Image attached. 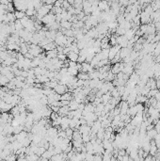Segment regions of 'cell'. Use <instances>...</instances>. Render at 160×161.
Here are the masks:
<instances>
[{"label":"cell","mask_w":160,"mask_h":161,"mask_svg":"<svg viewBox=\"0 0 160 161\" xmlns=\"http://www.w3.org/2000/svg\"><path fill=\"white\" fill-rule=\"evenodd\" d=\"M54 90L56 91V93L59 95H63L64 93L68 92V87L66 85H62V84H58L56 88L54 89Z\"/></svg>","instance_id":"1"},{"label":"cell","mask_w":160,"mask_h":161,"mask_svg":"<svg viewBox=\"0 0 160 161\" xmlns=\"http://www.w3.org/2000/svg\"><path fill=\"white\" fill-rule=\"evenodd\" d=\"M132 50H130L129 48H121V50H120V55H121V60H122L123 58H125V57H129L130 56V54H131Z\"/></svg>","instance_id":"2"},{"label":"cell","mask_w":160,"mask_h":161,"mask_svg":"<svg viewBox=\"0 0 160 161\" xmlns=\"http://www.w3.org/2000/svg\"><path fill=\"white\" fill-rule=\"evenodd\" d=\"M79 57V55L78 54H75L73 51H71L68 55H67V58L70 60V61H74V62H77V59Z\"/></svg>","instance_id":"3"},{"label":"cell","mask_w":160,"mask_h":161,"mask_svg":"<svg viewBox=\"0 0 160 161\" xmlns=\"http://www.w3.org/2000/svg\"><path fill=\"white\" fill-rule=\"evenodd\" d=\"M157 134H158L157 131H156L155 129H153V130H151V131H147L146 136H147V137H148L149 139H155Z\"/></svg>","instance_id":"4"},{"label":"cell","mask_w":160,"mask_h":161,"mask_svg":"<svg viewBox=\"0 0 160 161\" xmlns=\"http://www.w3.org/2000/svg\"><path fill=\"white\" fill-rule=\"evenodd\" d=\"M78 103L75 101V99L72 100L70 102V105H69V108H70L71 111H75V110H77L78 109Z\"/></svg>","instance_id":"5"},{"label":"cell","mask_w":160,"mask_h":161,"mask_svg":"<svg viewBox=\"0 0 160 161\" xmlns=\"http://www.w3.org/2000/svg\"><path fill=\"white\" fill-rule=\"evenodd\" d=\"M72 26H73V24L70 23L69 21H61L60 22V27L65 28V29H67V30L72 29Z\"/></svg>","instance_id":"6"},{"label":"cell","mask_w":160,"mask_h":161,"mask_svg":"<svg viewBox=\"0 0 160 161\" xmlns=\"http://www.w3.org/2000/svg\"><path fill=\"white\" fill-rule=\"evenodd\" d=\"M14 15H15V18L16 20H22L25 18L26 16V13L23 12V11H18V10H15L14 11Z\"/></svg>","instance_id":"7"},{"label":"cell","mask_w":160,"mask_h":161,"mask_svg":"<svg viewBox=\"0 0 160 161\" xmlns=\"http://www.w3.org/2000/svg\"><path fill=\"white\" fill-rule=\"evenodd\" d=\"M78 79H81V80H89V74H86V73H79L77 76H76Z\"/></svg>","instance_id":"8"},{"label":"cell","mask_w":160,"mask_h":161,"mask_svg":"<svg viewBox=\"0 0 160 161\" xmlns=\"http://www.w3.org/2000/svg\"><path fill=\"white\" fill-rule=\"evenodd\" d=\"M65 133H66L67 137H68L70 140H73V134H74V130L71 129V128H67V129L65 130Z\"/></svg>","instance_id":"9"},{"label":"cell","mask_w":160,"mask_h":161,"mask_svg":"<svg viewBox=\"0 0 160 161\" xmlns=\"http://www.w3.org/2000/svg\"><path fill=\"white\" fill-rule=\"evenodd\" d=\"M7 19L9 20V22H15V15H14V12H7Z\"/></svg>","instance_id":"10"},{"label":"cell","mask_w":160,"mask_h":161,"mask_svg":"<svg viewBox=\"0 0 160 161\" xmlns=\"http://www.w3.org/2000/svg\"><path fill=\"white\" fill-rule=\"evenodd\" d=\"M82 140H83V143H87V142L90 141L89 134H82Z\"/></svg>","instance_id":"11"},{"label":"cell","mask_w":160,"mask_h":161,"mask_svg":"<svg viewBox=\"0 0 160 161\" xmlns=\"http://www.w3.org/2000/svg\"><path fill=\"white\" fill-rule=\"evenodd\" d=\"M15 8H14V5H13V2H9V5L7 6V10H8V12H14L15 11Z\"/></svg>","instance_id":"12"},{"label":"cell","mask_w":160,"mask_h":161,"mask_svg":"<svg viewBox=\"0 0 160 161\" xmlns=\"http://www.w3.org/2000/svg\"><path fill=\"white\" fill-rule=\"evenodd\" d=\"M57 58L60 61H65L66 59H67V56L64 55V54H57Z\"/></svg>","instance_id":"13"},{"label":"cell","mask_w":160,"mask_h":161,"mask_svg":"<svg viewBox=\"0 0 160 161\" xmlns=\"http://www.w3.org/2000/svg\"><path fill=\"white\" fill-rule=\"evenodd\" d=\"M125 155H126V150H125V149H119V152H118V156H124Z\"/></svg>","instance_id":"14"},{"label":"cell","mask_w":160,"mask_h":161,"mask_svg":"<svg viewBox=\"0 0 160 161\" xmlns=\"http://www.w3.org/2000/svg\"><path fill=\"white\" fill-rule=\"evenodd\" d=\"M71 51H72L71 47H64V49H63V54L67 56V55H68V54H69Z\"/></svg>","instance_id":"15"},{"label":"cell","mask_w":160,"mask_h":161,"mask_svg":"<svg viewBox=\"0 0 160 161\" xmlns=\"http://www.w3.org/2000/svg\"><path fill=\"white\" fill-rule=\"evenodd\" d=\"M155 85H156V89L159 90H160V79H156V80H155Z\"/></svg>","instance_id":"16"},{"label":"cell","mask_w":160,"mask_h":161,"mask_svg":"<svg viewBox=\"0 0 160 161\" xmlns=\"http://www.w3.org/2000/svg\"><path fill=\"white\" fill-rule=\"evenodd\" d=\"M155 98L156 100H157L158 102H160V91H159V90H158V92H157V93L155 94Z\"/></svg>","instance_id":"17"},{"label":"cell","mask_w":160,"mask_h":161,"mask_svg":"<svg viewBox=\"0 0 160 161\" xmlns=\"http://www.w3.org/2000/svg\"><path fill=\"white\" fill-rule=\"evenodd\" d=\"M144 161H153V156L149 155L147 157H145V158H144Z\"/></svg>","instance_id":"18"},{"label":"cell","mask_w":160,"mask_h":161,"mask_svg":"<svg viewBox=\"0 0 160 161\" xmlns=\"http://www.w3.org/2000/svg\"><path fill=\"white\" fill-rule=\"evenodd\" d=\"M129 158H130V156H128V155H125V156L122 157V161H129Z\"/></svg>","instance_id":"19"}]
</instances>
